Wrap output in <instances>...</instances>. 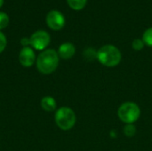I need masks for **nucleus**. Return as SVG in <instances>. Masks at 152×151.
<instances>
[{
	"label": "nucleus",
	"mask_w": 152,
	"mask_h": 151,
	"mask_svg": "<svg viewBox=\"0 0 152 151\" xmlns=\"http://www.w3.org/2000/svg\"><path fill=\"white\" fill-rule=\"evenodd\" d=\"M59 62L60 57L58 53L54 49H45L37 57L36 65L41 74L50 75L57 69Z\"/></svg>",
	"instance_id": "f257e3e1"
},
{
	"label": "nucleus",
	"mask_w": 152,
	"mask_h": 151,
	"mask_svg": "<svg viewBox=\"0 0 152 151\" xmlns=\"http://www.w3.org/2000/svg\"><path fill=\"white\" fill-rule=\"evenodd\" d=\"M96 58L103 66L113 68L120 63L122 55L119 49L115 45L105 44L97 51Z\"/></svg>",
	"instance_id": "f03ea898"
},
{
	"label": "nucleus",
	"mask_w": 152,
	"mask_h": 151,
	"mask_svg": "<svg viewBox=\"0 0 152 151\" xmlns=\"http://www.w3.org/2000/svg\"><path fill=\"white\" fill-rule=\"evenodd\" d=\"M76 114L74 110L69 107L59 108L54 115V121L56 125L62 131H69L72 129L76 124Z\"/></svg>",
	"instance_id": "7ed1b4c3"
},
{
	"label": "nucleus",
	"mask_w": 152,
	"mask_h": 151,
	"mask_svg": "<svg viewBox=\"0 0 152 151\" xmlns=\"http://www.w3.org/2000/svg\"><path fill=\"white\" fill-rule=\"evenodd\" d=\"M118 116L123 123L134 124L139 119L141 116V109L135 102L126 101L119 106L118 109Z\"/></svg>",
	"instance_id": "20e7f679"
},
{
	"label": "nucleus",
	"mask_w": 152,
	"mask_h": 151,
	"mask_svg": "<svg viewBox=\"0 0 152 151\" xmlns=\"http://www.w3.org/2000/svg\"><path fill=\"white\" fill-rule=\"evenodd\" d=\"M30 46L37 51H44L47 48L51 42V36L45 30H37L30 36Z\"/></svg>",
	"instance_id": "39448f33"
},
{
	"label": "nucleus",
	"mask_w": 152,
	"mask_h": 151,
	"mask_svg": "<svg viewBox=\"0 0 152 151\" xmlns=\"http://www.w3.org/2000/svg\"><path fill=\"white\" fill-rule=\"evenodd\" d=\"M46 25L53 30H61L65 26V17L58 10H51L45 17Z\"/></svg>",
	"instance_id": "423d86ee"
},
{
	"label": "nucleus",
	"mask_w": 152,
	"mask_h": 151,
	"mask_svg": "<svg viewBox=\"0 0 152 151\" xmlns=\"http://www.w3.org/2000/svg\"><path fill=\"white\" fill-rule=\"evenodd\" d=\"M37 61V56L34 49L31 46L22 47L19 53V61L25 68L32 67Z\"/></svg>",
	"instance_id": "0eeeda50"
},
{
	"label": "nucleus",
	"mask_w": 152,
	"mask_h": 151,
	"mask_svg": "<svg viewBox=\"0 0 152 151\" xmlns=\"http://www.w3.org/2000/svg\"><path fill=\"white\" fill-rule=\"evenodd\" d=\"M59 57L63 60H69L71 59L76 53V47L72 43L66 42L61 44L57 51Z\"/></svg>",
	"instance_id": "6e6552de"
},
{
	"label": "nucleus",
	"mask_w": 152,
	"mask_h": 151,
	"mask_svg": "<svg viewBox=\"0 0 152 151\" xmlns=\"http://www.w3.org/2000/svg\"><path fill=\"white\" fill-rule=\"evenodd\" d=\"M40 105H41V108L47 111V112H52V111H54L57 108V103H56V101L53 97L52 96H45L44 97L41 101H40Z\"/></svg>",
	"instance_id": "1a4fd4ad"
},
{
	"label": "nucleus",
	"mask_w": 152,
	"mask_h": 151,
	"mask_svg": "<svg viewBox=\"0 0 152 151\" xmlns=\"http://www.w3.org/2000/svg\"><path fill=\"white\" fill-rule=\"evenodd\" d=\"M67 3L71 9L75 11H80L85 8L87 0H67Z\"/></svg>",
	"instance_id": "9d476101"
},
{
	"label": "nucleus",
	"mask_w": 152,
	"mask_h": 151,
	"mask_svg": "<svg viewBox=\"0 0 152 151\" xmlns=\"http://www.w3.org/2000/svg\"><path fill=\"white\" fill-rule=\"evenodd\" d=\"M142 39L146 45L152 47V28H149L143 32Z\"/></svg>",
	"instance_id": "9b49d317"
},
{
	"label": "nucleus",
	"mask_w": 152,
	"mask_h": 151,
	"mask_svg": "<svg viewBox=\"0 0 152 151\" xmlns=\"http://www.w3.org/2000/svg\"><path fill=\"white\" fill-rule=\"evenodd\" d=\"M124 133L126 137H134L136 133V127L134 124H126L124 127Z\"/></svg>",
	"instance_id": "f8f14e48"
},
{
	"label": "nucleus",
	"mask_w": 152,
	"mask_h": 151,
	"mask_svg": "<svg viewBox=\"0 0 152 151\" xmlns=\"http://www.w3.org/2000/svg\"><path fill=\"white\" fill-rule=\"evenodd\" d=\"M9 16L4 12H0V30L5 28L9 24Z\"/></svg>",
	"instance_id": "ddd939ff"
},
{
	"label": "nucleus",
	"mask_w": 152,
	"mask_h": 151,
	"mask_svg": "<svg viewBox=\"0 0 152 151\" xmlns=\"http://www.w3.org/2000/svg\"><path fill=\"white\" fill-rule=\"evenodd\" d=\"M144 45H145V44L143 43L142 39H139V38L134 39L133 41V43H132V47L135 51H141V50H142L143 47H144Z\"/></svg>",
	"instance_id": "4468645a"
},
{
	"label": "nucleus",
	"mask_w": 152,
	"mask_h": 151,
	"mask_svg": "<svg viewBox=\"0 0 152 151\" xmlns=\"http://www.w3.org/2000/svg\"><path fill=\"white\" fill-rule=\"evenodd\" d=\"M7 45V39L5 35L0 30V53L4 51Z\"/></svg>",
	"instance_id": "2eb2a0df"
},
{
	"label": "nucleus",
	"mask_w": 152,
	"mask_h": 151,
	"mask_svg": "<svg viewBox=\"0 0 152 151\" xmlns=\"http://www.w3.org/2000/svg\"><path fill=\"white\" fill-rule=\"evenodd\" d=\"M20 44L23 47H28L30 46V41H29V37H22L20 39Z\"/></svg>",
	"instance_id": "dca6fc26"
},
{
	"label": "nucleus",
	"mask_w": 152,
	"mask_h": 151,
	"mask_svg": "<svg viewBox=\"0 0 152 151\" xmlns=\"http://www.w3.org/2000/svg\"><path fill=\"white\" fill-rule=\"evenodd\" d=\"M4 0H0V8L3 6V4H4Z\"/></svg>",
	"instance_id": "f3484780"
}]
</instances>
